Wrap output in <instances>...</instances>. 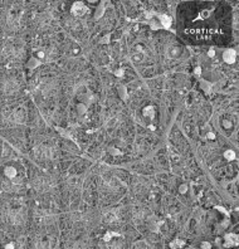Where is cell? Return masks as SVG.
Returning <instances> with one entry per match:
<instances>
[{
  "mask_svg": "<svg viewBox=\"0 0 239 249\" xmlns=\"http://www.w3.org/2000/svg\"><path fill=\"white\" fill-rule=\"evenodd\" d=\"M4 222L12 227H21L28 219V208L24 199L13 196L4 204L3 208Z\"/></svg>",
  "mask_w": 239,
  "mask_h": 249,
  "instance_id": "obj_1",
  "label": "cell"
},
{
  "mask_svg": "<svg viewBox=\"0 0 239 249\" xmlns=\"http://www.w3.org/2000/svg\"><path fill=\"white\" fill-rule=\"evenodd\" d=\"M1 119H3L4 124H8V126L24 124L28 119L27 107L23 106V105H18V106L4 109L3 113H1Z\"/></svg>",
  "mask_w": 239,
  "mask_h": 249,
  "instance_id": "obj_2",
  "label": "cell"
},
{
  "mask_svg": "<svg viewBox=\"0 0 239 249\" xmlns=\"http://www.w3.org/2000/svg\"><path fill=\"white\" fill-rule=\"evenodd\" d=\"M23 57H24V47L21 46V43L17 40H8L4 43L3 49H1V58L4 61L14 63V62L20 61Z\"/></svg>",
  "mask_w": 239,
  "mask_h": 249,
  "instance_id": "obj_3",
  "label": "cell"
},
{
  "mask_svg": "<svg viewBox=\"0 0 239 249\" xmlns=\"http://www.w3.org/2000/svg\"><path fill=\"white\" fill-rule=\"evenodd\" d=\"M23 14H24L23 5H20L19 3L13 4L9 9H8V12H6V27L9 28L10 31H17V29H19L21 25V20H23Z\"/></svg>",
  "mask_w": 239,
  "mask_h": 249,
  "instance_id": "obj_4",
  "label": "cell"
},
{
  "mask_svg": "<svg viewBox=\"0 0 239 249\" xmlns=\"http://www.w3.org/2000/svg\"><path fill=\"white\" fill-rule=\"evenodd\" d=\"M34 154L38 159L48 160V159H53L55 156V147L52 143L42 142L34 147Z\"/></svg>",
  "mask_w": 239,
  "mask_h": 249,
  "instance_id": "obj_5",
  "label": "cell"
},
{
  "mask_svg": "<svg viewBox=\"0 0 239 249\" xmlns=\"http://www.w3.org/2000/svg\"><path fill=\"white\" fill-rule=\"evenodd\" d=\"M1 91L5 96H16L20 91V82L16 77H8L1 85Z\"/></svg>",
  "mask_w": 239,
  "mask_h": 249,
  "instance_id": "obj_6",
  "label": "cell"
},
{
  "mask_svg": "<svg viewBox=\"0 0 239 249\" xmlns=\"http://www.w3.org/2000/svg\"><path fill=\"white\" fill-rule=\"evenodd\" d=\"M34 247L37 248H48V247H55V238L49 234H42L37 235L34 239Z\"/></svg>",
  "mask_w": 239,
  "mask_h": 249,
  "instance_id": "obj_7",
  "label": "cell"
},
{
  "mask_svg": "<svg viewBox=\"0 0 239 249\" xmlns=\"http://www.w3.org/2000/svg\"><path fill=\"white\" fill-rule=\"evenodd\" d=\"M33 186L38 192H46L48 189H51V181L46 178H37L33 182Z\"/></svg>",
  "mask_w": 239,
  "mask_h": 249,
  "instance_id": "obj_8",
  "label": "cell"
},
{
  "mask_svg": "<svg viewBox=\"0 0 239 249\" xmlns=\"http://www.w3.org/2000/svg\"><path fill=\"white\" fill-rule=\"evenodd\" d=\"M87 10V6H85L82 3H76L72 8V12L74 13V14H77V16H83Z\"/></svg>",
  "mask_w": 239,
  "mask_h": 249,
  "instance_id": "obj_9",
  "label": "cell"
},
{
  "mask_svg": "<svg viewBox=\"0 0 239 249\" xmlns=\"http://www.w3.org/2000/svg\"><path fill=\"white\" fill-rule=\"evenodd\" d=\"M224 59H225L228 63H233L234 59H236V54H234L233 51H228V52H225V54H224Z\"/></svg>",
  "mask_w": 239,
  "mask_h": 249,
  "instance_id": "obj_10",
  "label": "cell"
},
{
  "mask_svg": "<svg viewBox=\"0 0 239 249\" xmlns=\"http://www.w3.org/2000/svg\"><path fill=\"white\" fill-rule=\"evenodd\" d=\"M160 20L163 21V24H164V27H169L170 24H171V20H170V18H167L166 16H161L160 17Z\"/></svg>",
  "mask_w": 239,
  "mask_h": 249,
  "instance_id": "obj_11",
  "label": "cell"
},
{
  "mask_svg": "<svg viewBox=\"0 0 239 249\" xmlns=\"http://www.w3.org/2000/svg\"><path fill=\"white\" fill-rule=\"evenodd\" d=\"M105 218H106V220H109V222H110V220H111V222H112V220H115V219H117V215H115V214H113V213H109L106 216H105Z\"/></svg>",
  "mask_w": 239,
  "mask_h": 249,
  "instance_id": "obj_12",
  "label": "cell"
},
{
  "mask_svg": "<svg viewBox=\"0 0 239 249\" xmlns=\"http://www.w3.org/2000/svg\"><path fill=\"white\" fill-rule=\"evenodd\" d=\"M178 244H183V242H180V240H176V242L171 243V247H179Z\"/></svg>",
  "mask_w": 239,
  "mask_h": 249,
  "instance_id": "obj_13",
  "label": "cell"
}]
</instances>
